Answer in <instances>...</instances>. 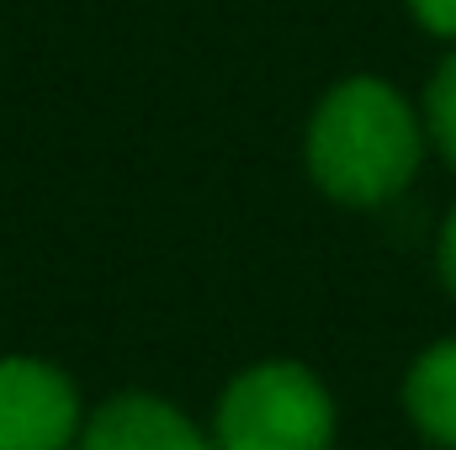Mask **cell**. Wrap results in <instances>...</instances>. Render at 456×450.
<instances>
[{
    "mask_svg": "<svg viewBox=\"0 0 456 450\" xmlns=\"http://www.w3.org/2000/svg\"><path fill=\"white\" fill-rule=\"evenodd\" d=\"M425 154L414 107L377 75L340 80L308 122V175L345 207H377L398 197Z\"/></svg>",
    "mask_w": 456,
    "mask_h": 450,
    "instance_id": "cell-1",
    "label": "cell"
},
{
    "mask_svg": "<svg viewBox=\"0 0 456 450\" xmlns=\"http://www.w3.org/2000/svg\"><path fill=\"white\" fill-rule=\"evenodd\" d=\"M218 450H330L335 446V398L297 360H265L239 371L224 387Z\"/></svg>",
    "mask_w": 456,
    "mask_h": 450,
    "instance_id": "cell-2",
    "label": "cell"
},
{
    "mask_svg": "<svg viewBox=\"0 0 456 450\" xmlns=\"http://www.w3.org/2000/svg\"><path fill=\"white\" fill-rule=\"evenodd\" d=\"M80 430V392L59 366L37 355L0 360V450H69Z\"/></svg>",
    "mask_w": 456,
    "mask_h": 450,
    "instance_id": "cell-3",
    "label": "cell"
},
{
    "mask_svg": "<svg viewBox=\"0 0 456 450\" xmlns=\"http://www.w3.org/2000/svg\"><path fill=\"white\" fill-rule=\"evenodd\" d=\"M80 450H218L181 408H170L165 398L149 392H122L112 403H102L86 430H80Z\"/></svg>",
    "mask_w": 456,
    "mask_h": 450,
    "instance_id": "cell-4",
    "label": "cell"
},
{
    "mask_svg": "<svg viewBox=\"0 0 456 450\" xmlns=\"http://www.w3.org/2000/svg\"><path fill=\"white\" fill-rule=\"evenodd\" d=\"M403 403L414 424L436 440L441 450H456V339L430 344L403 382Z\"/></svg>",
    "mask_w": 456,
    "mask_h": 450,
    "instance_id": "cell-5",
    "label": "cell"
},
{
    "mask_svg": "<svg viewBox=\"0 0 456 450\" xmlns=\"http://www.w3.org/2000/svg\"><path fill=\"white\" fill-rule=\"evenodd\" d=\"M425 133L441 143V154L456 165V48L441 59V69L430 75V91H425Z\"/></svg>",
    "mask_w": 456,
    "mask_h": 450,
    "instance_id": "cell-6",
    "label": "cell"
},
{
    "mask_svg": "<svg viewBox=\"0 0 456 450\" xmlns=\"http://www.w3.org/2000/svg\"><path fill=\"white\" fill-rule=\"evenodd\" d=\"M409 11L430 27V32H441V37H456V0H409Z\"/></svg>",
    "mask_w": 456,
    "mask_h": 450,
    "instance_id": "cell-7",
    "label": "cell"
},
{
    "mask_svg": "<svg viewBox=\"0 0 456 450\" xmlns=\"http://www.w3.org/2000/svg\"><path fill=\"white\" fill-rule=\"evenodd\" d=\"M441 276H446V286L456 292V213L446 218V233H441Z\"/></svg>",
    "mask_w": 456,
    "mask_h": 450,
    "instance_id": "cell-8",
    "label": "cell"
}]
</instances>
